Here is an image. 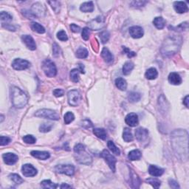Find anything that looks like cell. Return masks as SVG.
Here are the masks:
<instances>
[{
    "mask_svg": "<svg viewBox=\"0 0 189 189\" xmlns=\"http://www.w3.org/2000/svg\"><path fill=\"white\" fill-rule=\"evenodd\" d=\"M75 55L78 58H86L88 56V50L85 47H80L77 50Z\"/></svg>",
    "mask_w": 189,
    "mask_h": 189,
    "instance_id": "32",
    "label": "cell"
},
{
    "mask_svg": "<svg viewBox=\"0 0 189 189\" xmlns=\"http://www.w3.org/2000/svg\"><path fill=\"white\" fill-rule=\"evenodd\" d=\"M141 157L142 154L138 149L132 150V151H131L129 153V155H128V158L131 161L140 160V159L141 158Z\"/></svg>",
    "mask_w": 189,
    "mask_h": 189,
    "instance_id": "26",
    "label": "cell"
},
{
    "mask_svg": "<svg viewBox=\"0 0 189 189\" xmlns=\"http://www.w3.org/2000/svg\"><path fill=\"white\" fill-rule=\"evenodd\" d=\"M101 157L104 159L106 162H107V163L108 164L109 167L110 168V169L112 170L113 172L115 171V166L117 163L115 157L111 155V154L109 152L108 150L107 149L103 150V151H102L101 154Z\"/></svg>",
    "mask_w": 189,
    "mask_h": 189,
    "instance_id": "7",
    "label": "cell"
},
{
    "mask_svg": "<svg viewBox=\"0 0 189 189\" xmlns=\"http://www.w3.org/2000/svg\"><path fill=\"white\" fill-rule=\"evenodd\" d=\"M32 12L34 14V15L36 16V17H38V16H43L45 11H44V7L42 4L36 3L33 5Z\"/></svg>",
    "mask_w": 189,
    "mask_h": 189,
    "instance_id": "22",
    "label": "cell"
},
{
    "mask_svg": "<svg viewBox=\"0 0 189 189\" xmlns=\"http://www.w3.org/2000/svg\"><path fill=\"white\" fill-rule=\"evenodd\" d=\"M157 75H158V73H157V70L153 67L149 68L145 73L146 78L147 79H149V80H154V79L156 78Z\"/></svg>",
    "mask_w": 189,
    "mask_h": 189,
    "instance_id": "28",
    "label": "cell"
},
{
    "mask_svg": "<svg viewBox=\"0 0 189 189\" xmlns=\"http://www.w3.org/2000/svg\"><path fill=\"white\" fill-rule=\"evenodd\" d=\"M41 186H42V188H50V189H54L56 188L58 186L53 182H51L49 179H46V180H43L41 183Z\"/></svg>",
    "mask_w": 189,
    "mask_h": 189,
    "instance_id": "37",
    "label": "cell"
},
{
    "mask_svg": "<svg viewBox=\"0 0 189 189\" xmlns=\"http://www.w3.org/2000/svg\"><path fill=\"white\" fill-rule=\"evenodd\" d=\"M23 15L25 16H26L27 18H35L36 17V16H35L34 14L32 12V11H30L27 10H23Z\"/></svg>",
    "mask_w": 189,
    "mask_h": 189,
    "instance_id": "53",
    "label": "cell"
},
{
    "mask_svg": "<svg viewBox=\"0 0 189 189\" xmlns=\"http://www.w3.org/2000/svg\"><path fill=\"white\" fill-rule=\"evenodd\" d=\"M9 178L16 185H20L21 183H23V179L19 175H16V174H10L9 175Z\"/></svg>",
    "mask_w": 189,
    "mask_h": 189,
    "instance_id": "41",
    "label": "cell"
},
{
    "mask_svg": "<svg viewBox=\"0 0 189 189\" xmlns=\"http://www.w3.org/2000/svg\"><path fill=\"white\" fill-rule=\"evenodd\" d=\"M31 155L34 157L35 158L38 159V160H47L50 158V155L47 151H31Z\"/></svg>",
    "mask_w": 189,
    "mask_h": 189,
    "instance_id": "19",
    "label": "cell"
},
{
    "mask_svg": "<svg viewBox=\"0 0 189 189\" xmlns=\"http://www.w3.org/2000/svg\"><path fill=\"white\" fill-rule=\"evenodd\" d=\"M2 158L4 162L7 165H14L17 162L18 157L17 155L13 153H5L2 155Z\"/></svg>",
    "mask_w": 189,
    "mask_h": 189,
    "instance_id": "17",
    "label": "cell"
},
{
    "mask_svg": "<svg viewBox=\"0 0 189 189\" xmlns=\"http://www.w3.org/2000/svg\"><path fill=\"white\" fill-rule=\"evenodd\" d=\"M68 103L72 107H77L81 101V95L76 90H70L67 94Z\"/></svg>",
    "mask_w": 189,
    "mask_h": 189,
    "instance_id": "8",
    "label": "cell"
},
{
    "mask_svg": "<svg viewBox=\"0 0 189 189\" xmlns=\"http://www.w3.org/2000/svg\"><path fill=\"white\" fill-rule=\"evenodd\" d=\"M48 4H50V6L52 7V8H53V10L55 11L56 14H58V13L60 11V2L58 1H49L48 2Z\"/></svg>",
    "mask_w": 189,
    "mask_h": 189,
    "instance_id": "45",
    "label": "cell"
},
{
    "mask_svg": "<svg viewBox=\"0 0 189 189\" xmlns=\"http://www.w3.org/2000/svg\"><path fill=\"white\" fill-rule=\"evenodd\" d=\"M174 7H175V10L178 14H184V13H186L188 11V7L185 2H175Z\"/></svg>",
    "mask_w": 189,
    "mask_h": 189,
    "instance_id": "18",
    "label": "cell"
},
{
    "mask_svg": "<svg viewBox=\"0 0 189 189\" xmlns=\"http://www.w3.org/2000/svg\"><path fill=\"white\" fill-rule=\"evenodd\" d=\"M188 95L186 96V98H184V100H183V104H184L187 108H188Z\"/></svg>",
    "mask_w": 189,
    "mask_h": 189,
    "instance_id": "60",
    "label": "cell"
},
{
    "mask_svg": "<svg viewBox=\"0 0 189 189\" xmlns=\"http://www.w3.org/2000/svg\"><path fill=\"white\" fill-rule=\"evenodd\" d=\"M125 122L127 125L131 127H135L138 125L139 120L138 115L135 113H129L128 114L125 118Z\"/></svg>",
    "mask_w": 189,
    "mask_h": 189,
    "instance_id": "13",
    "label": "cell"
},
{
    "mask_svg": "<svg viewBox=\"0 0 189 189\" xmlns=\"http://www.w3.org/2000/svg\"><path fill=\"white\" fill-rule=\"evenodd\" d=\"M81 35H82V38H84L85 41H87L90 36V29L89 28V27H84V28L82 30Z\"/></svg>",
    "mask_w": 189,
    "mask_h": 189,
    "instance_id": "50",
    "label": "cell"
},
{
    "mask_svg": "<svg viewBox=\"0 0 189 189\" xmlns=\"http://www.w3.org/2000/svg\"><path fill=\"white\" fill-rule=\"evenodd\" d=\"M141 98V95H140V93L138 92H131L129 94V96H128V99L129 101L131 102V103H135V102H138L140 100Z\"/></svg>",
    "mask_w": 189,
    "mask_h": 189,
    "instance_id": "36",
    "label": "cell"
},
{
    "mask_svg": "<svg viewBox=\"0 0 189 189\" xmlns=\"http://www.w3.org/2000/svg\"><path fill=\"white\" fill-rule=\"evenodd\" d=\"M70 29H71V30L73 31V33H79L81 31L80 27L75 25V24H72V25H70Z\"/></svg>",
    "mask_w": 189,
    "mask_h": 189,
    "instance_id": "59",
    "label": "cell"
},
{
    "mask_svg": "<svg viewBox=\"0 0 189 189\" xmlns=\"http://www.w3.org/2000/svg\"><path fill=\"white\" fill-rule=\"evenodd\" d=\"M168 183H169V186L171 187L172 188H179V186L178 184V183L177 181H175V179H169L168 180Z\"/></svg>",
    "mask_w": 189,
    "mask_h": 189,
    "instance_id": "54",
    "label": "cell"
},
{
    "mask_svg": "<svg viewBox=\"0 0 189 189\" xmlns=\"http://www.w3.org/2000/svg\"><path fill=\"white\" fill-rule=\"evenodd\" d=\"M30 65L28 61L22 58H16L12 63V66L16 70H24L27 69Z\"/></svg>",
    "mask_w": 189,
    "mask_h": 189,
    "instance_id": "11",
    "label": "cell"
},
{
    "mask_svg": "<svg viewBox=\"0 0 189 189\" xmlns=\"http://www.w3.org/2000/svg\"><path fill=\"white\" fill-rule=\"evenodd\" d=\"M79 67H80V69H79V71H81V73H84V66H83V64H79Z\"/></svg>",
    "mask_w": 189,
    "mask_h": 189,
    "instance_id": "62",
    "label": "cell"
},
{
    "mask_svg": "<svg viewBox=\"0 0 189 189\" xmlns=\"http://www.w3.org/2000/svg\"><path fill=\"white\" fill-rule=\"evenodd\" d=\"M61 188H71V186H69V185L66 184V183H63L62 186H60Z\"/></svg>",
    "mask_w": 189,
    "mask_h": 189,
    "instance_id": "61",
    "label": "cell"
},
{
    "mask_svg": "<svg viewBox=\"0 0 189 189\" xmlns=\"http://www.w3.org/2000/svg\"><path fill=\"white\" fill-rule=\"evenodd\" d=\"M123 49L124 52H125V53L127 54V56L129 57V58H131V57H134L136 55V53H134V52H131L129 49H128V48H127L126 47H123Z\"/></svg>",
    "mask_w": 189,
    "mask_h": 189,
    "instance_id": "58",
    "label": "cell"
},
{
    "mask_svg": "<svg viewBox=\"0 0 189 189\" xmlns=\"http://www.w3.org/2000/svg\"><path fill=\"white\" fill-rule=\"evenodd\" d=\"M55 171L59 174H64L68 176H73L75 172V168L73 165H58L55 168Z\"/></svg>",
    "mask_w": 189,
    "mask_h": 189,
    "instance_id": "10",
    "label": "cell"
},
{
    "mask_svg": "<svg viewBox=\"0 0 189 189\" xmlns=\"http://www.w3.org/2000/svg\"><path fill=\"white\" fill-rule=\"evenodd\" d=\"M105 25V18L103 16H97L88 23L89 28L92 30H99Z\"/></svg>",
    "mask_w": 189,
    "mask_h": 189,
    "instance_id": "9",
    "label": "cell"
},
{
    "mask_svg": "<svg viewBox=\"0 0 189 189\" xmlns=\"http://www.w3.org/2000/svg\"><path fill=\"white\" fill-rule=\"evenodd\" d=\"M30 27L33 31H35V32L38 33H40V34L45 33L44 27L42 25H41L40 24L37 23V22H32L30 25Z\"/></svg>",
    "mask_w": 189,
    "mask_h": 189,
    "instance_id": "31",
    "label": "cell"
},
{
    "mask_svg": "<svg viewBox=\"0 0 189 189\" xmlns=\"http://www.w3.org/2000/svg\"><path fill=\"white\" fill-rule=\"evenodd\" d=\"M153 24L157 29L162 30L166 25V21L163 17H156L153 20Z\"/></svg>",
    "mask_w": 189,
    "mask_h": 189,
    "instance_id": "30",
    "label": "cell"
},
{
    "mask_svg": "<svg viewBox=\"0 0 189 189\" xmlns=\"http://www.w3.org/2000/svg\"><path fill=\"white\" fill-rule=\"evenodd\" d=\"M22 171L25 177H34L37 175V170L30 164H25L22 166Z\"/></svg>",
    "mask_w": 189,
    "mask_h": 189,
    "instance_id": "12",
    "label": "cell"
},
{
    "mask_svg": "<svg viewBox=\"0 0 189 189\" xmlns=\"http://www.w3.org/2000/svg\"><path fill=\"white\" fill-rule=\"evenodd\" d=\"M115 85L120 90H122V91H124L127 88V81L123 78H116Z\"/></svg>",
    "mask_w": 189,
    "mask_h": 189,
    "instance_id": "27",
    "label": "cell"
},
{
    "mask_svg": "<svg viewBox=\"0 0 189 189\" xmlns=\"http://www.w3.org/2000/svg\"><path fill=\"white\" fill-rule=\"evenodd\" d=\"M53 124L51 123H44L42 124H41L40 127H39V131L41 132H43V133H46L48 132V131H50L52 129V128H53Z\"/></svg>",
    "mask_w": 189,
    "mask_h": 189,
    "instance_id": "39",
    "label": "cell"
},
{
    "mask_svg": "<svg viewBox=\"0 0 189 189\" xmlns=\"http://www.w3.org/2000/svg\"><path fill=\"white\" fill-rule=\"evenodd\" d=\"M146 182H147L149 184L151 185L154 188H160V185H161V182L159 179H155V178H149V179H146Z\"/></svg>",
    "mask_w": 189,
    "mask_h": 189,
    "instance_id": "42",
    "label": "cell"
},
{
    "mask_svg": "<svg viewBox=\"0 0 189 189\" xmlns=\"http://www.w3.org/2000/svg\"><path fill=\"white\" fill-rule=\"evenodd\" d=\"M53 54L55 57L59 56V55L62 53V50L56 43H54L53 45Z\"/></svg>",
    "mask_w": 189,
    "mask_h": 189,
    "instance_id": "48",
    "label": "cell"
},
{
    "mask_svg": "<svg viewBox=\"0 0 189 189\" xmlns=\"http://www.w3.org/2000/svg\"><path fill=\"white\" fill-rule=\"evenodd\" d=\"M35 116L38 118H45V119L58 120L60 119V116L55 111L49 109H39L35 113Z\"/></svg>",
    "mask_w": 189,
    "mask_h": 189,
    "instance_id": "5",
    "label": "cell"
},
{
    "mask_svg": "<svg viewBox=\"0 0 189 189\" xmlns=\"http://www.w3.org/2000/svg\"><path fill=\"white\" fill-rule=\"evenodd\" d=\"M42 70L47 77L53 78L56 75V66H55L54 63L50 59H46L42 63Z\"/></svg>",
    "mask_w": 189,
    "mask_h": 189,
    "instance_id": "6",
    "label": "cell"
},
{
    "mask_svg": "<svg viewBox=\"0 0 189 189\" xmlns=\"http://www.w3.org/2000/svg\"><path fill=\"white\" fill-rule=\"evenodd\" d=\"M70 79L74 83H78L79 81V70L73 69L70 71Z\"/></svg>",
    "mask_w": 189,
    "mask_h": 189,
    "instance_id": "38",
    "label": "cell"
},
{
    "mask_svg": "<svg viewBox=\"0 0 189 189\" xmlns=\"http://www.w3.org/2000/svg\"><path fill=\"white\" fill-rule=\"evenodd\" d=\"M159 106H160V108L161 111H163V112H166L167 111V109L168 107V104L166 101V98L164 97V95H161L160 98H159V101H158Z\"/></svg>",
    "mask_w": 189,
    "mask_h": 189,
    "instance_id": "35",
    "label": "cell"
},
{
    "mask_svg": "<svg viewBox=\"0 0 189 189\" xmlns=\"http://www.w3.org/2000/svg\"><path fill=\"white\" fill-rule=\"evenodd\" d=\"M81 126H82L83 127L86 128V129H88V128L92 127V123L90 121V120H87V119L83 120V121L81 122Z\"/></svg>",
    "mask_w": 189,
    "mask_h": 189,
    "instance_id": "56",
    "label": "cell"
},
{
    "mask_svg": "<svg viewBox=\"0 0 189 189\" xmlns=\"http://www.w3.org/2000/svg\"><path fill=\"white\" fill-rule=\"evenodd\" d=\"M123 138L124 141L129 143L133 140V136L131 134V131L129 128H124L123 132Z\"/></svg>",
    "mask_w": 189,
    "mask_h": 189,
    "instance_id": "33",
    "label": "cell"
},
{
    "mask_svg": "<svg viewBox=\"0 0 189 189\" xmlns=\"http://www.w3.org/2000/svg\"><path fill=\"white\" fill-rule=\"evenodd\" d=\"M130 177H131L130 179H131V188H140V183H141V181H140V179L138 177V176L137 175L134 171H131Z\"/></svg>",
    "mask_w": 189,
    "mask_h": 189,
    "instance_id": "24",
    "label": "cell"
},
{
    "mask_svg": "<svg viewBox=\"0 0 189 189\" xmlns=\"http://www.w3.org/2000/svg\"><path fill=\"white\" fill-rule=\"evenodd\" d=\"M22 140H23V141L25 142V143L27 144H33L36 141V139L35 138L33 135H30L24 136Z\"/></svg>",
    "mask_w": 189,
    "mask_h": 189,
    "instance_id": "47",
    "label": "cell"
},
{
    "mask_svg": "<svg viewBox=\"0 0 189 189\" xmlns=\"http://www.w3.org/2000/svg\"><path fill=\"white\" fill-rule=\"evenodd\" d=\"M75 158L78 163L84 165H90L92 163L91 155L85 150V147L82 144H77L74 147Z\"/></svg>",
    "mask_w": 189,
    "mask_h": 189,
    "instance_id": "4",
    "label": "cell"
},
{
    "mask_svg": "<svg viewBox=\"0 0 189 189\" xmlns=\"http://www.w3.org/2000/svg\"><path fill=\"white\" fill-rule=\"evenodd\" d=\"M80 10L84 13H91L94 10V5L92 2H86L81 5Z\"/></svg>",
    "mask_w": 189,
    "mask_h": 189,
    "instance_id": "25",
    "label": "cell"
},
{
    "mask_svg": "<svg viewBox=\"0 0 189 189\" xmlns=\"http://www.w3.org/2000/svg\"><path fill=\"white\" fill-rule=\"evenodd\" d=\"M0 17H1V20L2 22H10L11 20L13 19L12 16H11L10 14H9L8 13L5 12V11H2V12H1V14H0Z\"/></svg>",
    "mask_w": 189,
    "mask_h": 189,
    "instance_id": "46",
    "label": "cell"
},
{
    "mask_svg": "<svg viewBox=\"0 0 189 189\" xmlns=\"http://www.w3.org/2000/svg\"><path fill=\"white\" fill-rule=\"evenodd\" d=\"M10 138H8V137H5V136H1L0 137V144H1L2 146H6L10 142Z\"/></svg>",
    "mask_w": 189,
    "mask_h": 189,
    "instance_id": "52",
    "label": "cell"
},
{
    "mask_svg": "<svg viewBox=\"0 0 189 189\" xmlns=\"http://www.w3.org/2000/svg\"><path fill=\"white\" fill-rule=\"evenodd\" d=\"M101 57L104 59L107 63H112L114 60V56H113L112 53L107 47H103L102 50Z\"/></svg>",
    "mask_w": 189,
    "mask_h": 189,
    "instance_id": "23",
    "label": "cell"
},
{
    "mask_svg": "<svg viewBox=\"0 0 189 189\" xmlns=\"http://www.w3.org/2000/svg\"><path fill=\"white\" fill-rule=\"evenodd\" d=\"M57 38L60 41H62V42H65V41L68 40L66 33L64 30H60L59 32H58V33H57Z\"/></svg>",
    "mask_w": 189,
    "mask_h": 189,
    "instance_id": "49",
    "label": "cell"
},
{
    "mask_svg": "<svg viewBox=\"0 0 189 189\" xmlns=\"http://www.w3.org/2000/svg\"><path fill=\"white\" fill-rule=\"evenodd\" d=\"M93 134L98 137V138L101 139V140H106L107 137V134L106 132L105 129H100V128H96V129H93Z\"/></svg>",
    "mask_w": 189,
    "mask_h": 189,
    "instance_id": "29",
    "label": "cell"
},
{
    "mask_svg": "<svg viewBox=\"0 0 189 189\" xmlns=\"http://www.w3.org/2000/svg\"><path fill=\"white\" fill-rule=\"evenodd\" d=\"M107 146H108L109 149H110V151H112L113 154H115V155H120V149L117 147V146H115V144L112 141H111V140L108 141Z\"/></svg>",
    "mask_w": 189,
    "mask_h": 189,
    "instance_id": "40",
    "label": "cell"
},
{
    "mask_svg": "<svg viewBox=\"0 0 189 189\" xmlns=\"http://www.w3.org/2000/svg\"><path fill=\"white\" fill-rule=\"evenodd\" d=\"M10 92L11 102L16 108L22 109L27 105L28 98L25 92L16 86H12L10 88Z\"/></svg>",
    "mask_w": 189,
    "mask_h": 189,
    "instance_id": "3",
    "label": "cell"
},
{
    "mask_svg": "<svg viewBox=\"0 0 189 189\" xmlns=\"http://www.w3.org/2000/svg\"><path fill=\"white\" fill-rule=\"evenodd\" d=\"M134 68V64L131 62H127L124 64V65L123 66V73L125 75H128L131 73V70H133Z\"/></svg>",
    "mask_w": 189,
    "mask_h": 189,
    "instance_id": "34",
    "label": "cell"
},
{
    "mask_svg": "<svg viewBox=\"0 0 189 189\" xmlns=\"http://www.w3.org/2000/svg\"><path fill=\"white\" fill-rule=\"evenodd\" d=\"M149 131L144 128H138L135 130V136L139 142H144L148 138Z\"/></svg>",
    "mask_w": 189,
    "mask_h": 189,
    "instance_id": "15",
    "label": "cell"
},
{
    "mask_svg": "<svg viewBox=\"0 0 189 189\" xmlns=\"http://www.w3.org/2000/svg\"><path fill=\"white\" fill-rule=\"evenodd\" d=\"M171 144L177 156L182 160H188V134L186 130L178 129L171 133Z\"/></svg>",
    "mask_w": 189,
    "mask_h": 189,
    "instance_id": "1",
    "label": "cell"
},
{
    "mask_svg": "<svg viewBox=\"0 0 189 189\" xmlns=\"http://www.w3.org/2000/svg\"><path fill=\"white\" fill-rule=\"evenodd\" d=\"M182 44V38L179 36L172 35L166 38L161 47V53L164 56H171L175 54Z\"/></svg>",
    "mask_w": 189,
    "mask_h": 189,
    "instance_id": "2",
    "label": "cell"
},
{
    "mask_svg": "<svg viewBox=\"0 0 189 189\" xmlns=\"http://www.w3.org/2000/svg\"><path fill=\"white\" fill-rule=\"evenodd\" d=\"M130 36L134 38H140L143 37L144 34L143 29L140 26H132L129 28Z\"/></svg>",
    "mask_w": 189,
    "mask_h": 189,
    "instance_id": "16",
    "label": "cell"
},
{
    "mask_svg": "<svg viewBox=\"0 0 189 189\" xmlns=\"http://www.w3.org/2000/svg\"><path fill=\"white\" fill-rule=\"evenodd\" d=\"M53 93L55 97H62V96L64 95V92L63 90H61V89H56V90H53Z\"/></svg>",
    "mask_w": 189,
    "mask_h": 189,
    "instance_id": "55",
    "label": "cell"
},
{
    "mask_svg": "<svg viewBox=\"0 0 189 189\" xmlns=\"http://www.w3.org/2000/svg\"><path fill=\"white\" fill-rule=\"evenodd\" d=\"M147 2L145 1H133L131 2V5L134 7H140L144 6Z\"/></svg>",
    "mask_w": 189,
    "mask_h": 189,
    "instance_id": "51",
    "label": "cell"
},
{
    "mask_svg": "<svg viewBox=\"0 0 189 189\" xmlns=\"http://www.w3.org/2000/svg\"><path fill=\"white\" fill-rule=\"evenodd\" d=\"M168 81L173 85H179L182 83V78L178 73H171L168 75Z\"/></svg>",
    "mask_w": 189,
    "mask_h": 189,
    "instance_id": "20",
    "label": "cell"
},
{
    "mask_svg": "<svg viewBox=\"0 0 189 189\" xmlns=\"http://www.w3.org/2000/svg\"><path fill=\"white\" fill-rule=\"evenodd\" d=\"M22 39L29 50H35L36 49V42H35L34 39L31 36H30V35H23L22 36Z\"/></svg>",
    "mask_w": 189,
    "mask_h": 189,
    "instance_id": "14",
    "label": "cell"
},
{
    "mask_svg": "<svg viewBox=\"0 0 189 189\" xmlns=\"http://www.w3.org/2000/svg\"><path fill=\"white\" fill-rule=\"evenodd\" d=\"M149 173L154 177H160L164 173V169L154 165H151L149 168Z\"/></svg>",
    "mask_w": 189,
    "mask_h": 189,
    "instance_id": "21",
    "label": "cell"
},
{
    "mask_svg": "<svg viewBox=\"0 0 189 189\" xmlns=\"http://www.w3.org/2000/svg\"><path fill=\"white\" fill-rule=\"evenodd\" d=\"M64 123L65 124H70V123L73 121L75 119V116H74L73 113L71 112H67L64 115Z\"/></svg>",
    "mask_w": 189,
    "mask_h": 189,
    "instance_id": "43",
    "label": "cell"
},
{
    "mask_svg": "<svg viewBox=\"0 0 189 189\" xmlns=\"http://www.w3.org/2000/svg\"><path fill=\"white\" fill-rule=\"evenodd\" d=\"M109 36H110V35H109V33L108 31H103V32H101L99 34V37L103 44L107 43V42H108L109 39Z\"/></svg>",
    "mask_w": 189,
    "mask_h": 189,
    "instance_id": "44",
    "label": "cell"
},
{
    "mask_svg": "<svg viewBox=\"0 0 189 189\" xmlns=\"http://www.w3.org/2000/svg\"><path fill=\"white\" fill-rule=\"evenodd\" d=\"M2 25L3 27H5V28H6L7 30H8L10 31H16V27L14 25H11L10 24H7V23H2Z\"/></svg>",
    "mask_w": 189,
    "mask_h": 189,
    "instance_id": "57",
    "label": "cell"
}]
</instances>
